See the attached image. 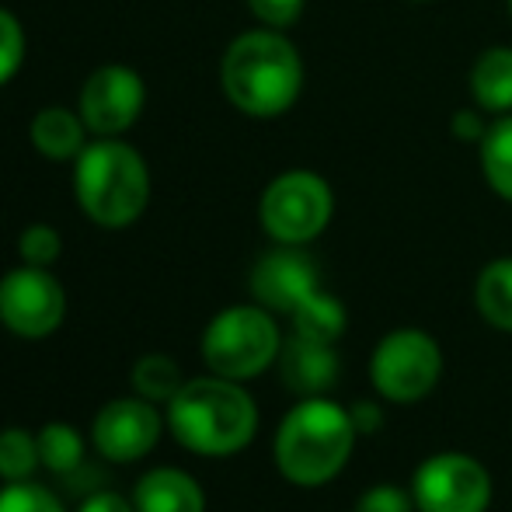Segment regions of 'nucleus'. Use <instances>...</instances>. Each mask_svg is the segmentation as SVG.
Listing matches in <instances>:
<instances>
[{
    "label": "nucleus",
    "mask_w": 512,
    "mask_h": 512,
    "mask_svg": "<svg viewBox=\"0 0 512 512\" xmlns=\"http://www.w3.org/2000/svg\"><path fill=\"white\" fill-rule=\"evenodd\" d=\"M223 95L251 119H276L290 112L304 88V60L279 28L237 35L220 60Z\"/></svg>",
    "instance_id": "1"
},
{
    "label": "nucleus",
    "mask_w": 512,
    "mask_h": 512,
    "mask_svg": "<svg viewBox=\"0 0 512 512\" xmlns=\"http://www.w3.org/2000/svg\"><path fill=\"white\" fill-rule=\"evenodd\" d=\"M164 422L185 450L199 457H230L251 446L258 432V405L241 380L192 377L164 405Z\"/></svg>",
    "instance_id": "2"
},
{
    "label": "nucleus",
    "mask_w": 512,
    "mask_h": 512,
    "mask_svg": "<svg viewBox=\"0 0 512 512\" xmlns=\"http://www.w3.org/2000/svg\"><path fill=\"white\" fill-rule=\"evenodd\" d=\"M356 439L359 432L352 411L317 394V398H300L283 415L276 443H272V457L286 481L300 488H317L345 471L352 450H356Z\"/></svg>",
    "instance_id": "3"
},
{
    "label": "nucleus",
    "mask_w": 512,
    "mask_h": 512,
    "mask_svg": "<svg viewBox=\"0 0 512 512\" xmlns=\"http://www.w3.org/2000/svg\"><path fill=\"white\" fill-rule=\"evenodd\" d=\"M74 196L84 216L98 227H129L150 203L147 161L119 136H98L74 161Z\"/></svg>",
    "instance_id": "4"
},
{
    "label": "nucleus",
    "mask_w": 512,
    "mask_h": 512,
    "mask_svg": "<svg viewBox=\"0 0 512 512\" xmlns=\"http://www.w3.org/2000/svg\"><path fill=\"white\" fill-rule=\"evenodd\" d=\"M283 331L262 304L223 307L203 331V359L209 373L227 380H251L279 363Z\"/></svg>",
    "instance_id": "5"
},
{
    "label": "nucleus",
    "mask_w": 512,
    "mask_h": 512,
    "mask_svg": "<svg viewBox=\"0 0 512 512\" xmlns=\"http://www.w3.org/2000/svg\"><path fill=\"white\" fill-rule=\"evenodd\" d=\"M331 213H335L331 185L307 168L276 175L258 199V220L276 244H310L324 234Z\"/></svg>",
    "instance_id": "6"
},
{
    "label": "nucleus",
    "mask_w": 512,
    "mask_h": 512,
    "mask_svg": "<svg viewBox=\"0 0 512 512\" xmlns=\"http://www.w3.org/2000/svg\"><path fill=\"white\" fill-rule=\"evenodd\" d=\"M443 377V349L422 328L387 331L370 356V380L377 394L394 405H415Z\"/></svg>",
    "instance_id": "7"
},
{
    "label": "nucleus",
    "mask_w": 512,
    "mask_h": 512,
    "mask_svg": "<svg viewBox=\"0 0 512 512\" xmlns=\"http://www.w3.org/2000/svg\"><path fill=\"white\" fill-rule=\"evenodd\" d=\"M411 499L418 512H488L492 474L471 453H432L411 474Z\"/></svg>",
    "instance_id": "8"
},
{
    "label": "nucleus",
    "mask_w": 512,
    "mask_h": 512,
    "mask_svg": "<svg viewBox=\"0 0 512 512\" xmlns=\"http://www.w3.org/2000/svg\"><path fill=\"white\" fill-rule=\"evenodd\" d=\"M67 317V293L60 279L39 265L4 272L0 279V324L18 338H46Z\"/></svg>",
    "instance_id": "9"
},
{
    "label": "nucleus",
    "mask_w": 512,
    "mask_h": 512,
    "mask_svg": "<svg viewBox=\"0 0 512 512\" xmlns=\"http://www.w3.org/2000/svg\"><path fill=\"white\" fill-rule=\"evenodd\" d=\"M143 105H147L143 77L133 67L105 63L84 81L77 112L95 136H122L126 129L136 126Z\"/></svg>",
    "instance_id": "10"
},
{
    "label": "nucleus",
    "mask_w": 512,
    "mask_h": 512,
    "mask_svg": "<svg viewBox=\"0 0 512 512\" xmlns=\"http://www.w3.org/2000/svg\"><path fill=\"white\" fill-rule=\"evenodd\" d=\"M164 418L154 401L129 394V398H115L98 408L95 422H91V446L112 464H133L143 460L157 446L164 429Z\"/></svg>",
    "instance_id": "11"
},
{
    "label": "nucleus",
    "mask_w": 512,
    "mask_h": 512,
    "mask_svg": "<svg viewBox=\"0 0 512 512\" xmlns=\"http://www.w3.org/2000/svg\"><path fill=\"white\" fill-rule=\"evenodd\" d=\"M314 290H321V272L304 244H279L251 269V297L272 314H293Z\"/></svg>",
    "instance_id": "12"
},
{
    "label": "nucleus",
    "mask_w": 512,
    "mask_h": 512,
    "mask_svg": "<svg viewBox=\"0 0 512 512\" xmlns=\"http://www.w3.org/2000/svg\"><path fill=\"white\" fill-rule=\"evenodd\" d=\"M338 352L331 342H314L304 335H290L279 352V377L283 387L297 398H317L328 394L338 380Z\"/></svg>",
    "instance_id": "13"
},
{
    "label": "nucleus",
    "mask_w": 512,
    "mask_h": 512,
    "mask_svg": "<svg viewBox=\"0 0 512 512\" xmlns=\"http://www.w3.org/2000/svg\"><path fill=\"white\" fill-rule=\"evenodd\" d=\"M136 512H206V492L189 471L150 467L133 488Z\"/></svg>",
    "instance_id": "14"
},
{
    "label": "nucleus",
    "mask_w": 512,
    "mask_h": 512,
    "mask_svg": "<svg viewBox=\"0 0 512 512\" xmlns=\"http://www.w3.org/2000/svg\"><path fill=\"white\" fill-rule=\"evenodd\" d=\"M88 133L91 129L84 126L81 112H74L67 105L39 108L32 119V129H28L32 147L49 161H77V154L88 147Z\"/></svg>",
    "instance_id": "15"
},
{
    "label": "nucleus",
    "mask_w": 512,
    "mask_h": 512,
    "mask_svg": "<svg viewBox=\"0 0 512 512\" xmlns=\"http://www.w3.org/2000/svg\"><path fill=\"white\" fill-rule=\"evenodd\" d=\"M471 98L481 112L509 115L512 112V49L492 46L471 67Z\"/></svg>",
    "instance_id": "16"
},
{
    "label": "nucleus",
    "mask_w": 512,
    "mask_h": 512,
    "mask_svg": "<svg viewBox=\"0 0 512 512\" xmlns=\"http://www.w3.org/2000/svg\"><path fill=\"white\" fill-rule=\"evenodd\" d=\"M474 307L495 331L512 335V255L492 258L478 272L474 283Z\"/></svg>",
    "instance_id": "17"
},
{
    "label": "nucleus",
    "mask_w": 512,
    "mask_h": 512,
    "mask_svg": "<svg viewBox=\"0 0 512 512\" xmlns=\"http://www.w3.org/2000/svg\"><path fill=\"white\" fill-rule=\"evenodd\" d=\"M293 335L314 338V342H331L338 345V338L349 328V314L338 297H331L328 290H314L310 297L290 314Z\"/></svg>",
    "instance_id": "18"
},
{
    "label": "nucleus",
    "mask_w": 512,
    "mask_h": 512,
    "mask_svg": "<svg viewBox=\"0 0 512 512\" xmlns=\"http://www.w3.org/2000/svg\"><path fill=\"white\" fill-rule=\"evenodd\" d=\"M481 154V175L492 185V192L499 199L512 203V112L499 115L492 126L485 129L478 143Z\"/></svg>",
    "instance_id": "19"
},
{
    "label": "nucleus",
    "mask_w": 512,
    "mask_h": 512,
    "mask_svg": "<svg viewBox=\"0 0 512 512\" xmlns=\"http://www.w3.org/2000/svg\"><path fill=\"white\" fill-rule=\"evenodd\" d=\"M129 380H133V391L140 398L154 401V405H168L185 384L182 366L171 356H164V352H147V356L136 359Z\"/></svg>",
    "instance_id": "20"
},
{
    "label": "nucleus",
    "mask_w": 512,
    "mask_h": 512,
    "mask_svg": "<svg viewBox=\"0 0 512 512\" xmlns=\"http://www.w3.org/2000/svg\"><path fill=\"white\" fill-rule=\"evenodd\" d=\"M39 460L46 471L70 474L84 460V436L70 422H46L39 432Z\"/></svg>",
    "instance_id": "21"
},
{
    "label": "nucleus",
    "mask_w": 512,
    "mask_h": 512,
    "mask_svg": "<svg viewBox=\"0 0 512 512\" xmlns=\"http://www.w3.org/2000/svg\"><path fill=\"white\" fill-rule=\"evenodd\" d=\"M42 467L39 436L21 425L0 429V481H28Z\"/></svg>",
    "instance_id": "22"
},
{
    "label": "nucleus",
    "mask_w": 512,
    "mask_h": 512,
    "mask_svg": "<svg viewBox=\"0 0 512 512\" xmlns=\"http://www.w3.org/2000/svg\"><path fill=\"white\" fill-rule=\"evenodd\" d=\"M18 255L25 265H39V269H49L56 258L63 255V237L53 223H28L18 234Z\"/></svg>",
    "instance_id": "23"
},
{
    "label": "nucleus",
    "mask_w": 512,
    "mask_h": 512,
    "mask_svg": "<svg viewBox=\"0 0 512 512\" xmlns=\"http://www.w3.org/2000/svg\"><path fill=\"white\" fill-rule=\"evenodd\" d=\"M0 512H67L49 488L28 481H4L0 488Z\"/></svg>",
    "instance_id": "24"
},
{
    "label": "nucleus",
    "mask_w": 512,
    "mask_h": 512,
    "mask_svg": "<svg viewBox=\"0 0 512 512\" xmlns=\"http://www.w3.org/2000/svg\"><path fill=\"white\" fill-rule=\"evenodd\" d=\"M25 63V28L7 7H0V88L11 81Z\"/></svg>",
    "instance_id": "25"
},
{
    "label": "nucleus",
    "mask_w": 512,
    "mask_h": 512,
    "mask_svg": "<svg viewBox=\"0 0 512 512\" xmlns=\"http://www.w3.org/2000/svg\"><path fill=\"white\" fill-rule=\"evenodd\" d=\"M356 512H415V499H411V488L380 481L359 495Z\"/></svg>",
    "instance_id": "26"
},
{
    "label": "nucleus",
    "mask_w": 512,
    "mask_h": 512,
    "mask_svg": "<svg viewBox=\"0 0 512 512\" xmlns=\"http://www.w3.org/2000/svg\"><path fill=\"white\" fill-rule=\"evenodd\" d=\"M304 4L307 0H248L251 14H255L265 28H279V32L290 28L293 21L304 14Z\"/></svg>",
    "instance_id": "27"
},
{
    "label": "nucleus",
    "mask_w": 512,
    "mask_h": 512,
    "mask_svg": "<svg viewBox=\"0 0 512 512\" xmlns=\"http://www.w3.org/2000/svg\"><path fill=\"white\" fill-rule=\"evenodd\" d=\"M349 411H352V422H356L359 436H373V432L384 429V411L373 405V401H356Z\"/></svg>",
    "instance_id": "28"
},
{
    "label": "nucleus",
    "mask_w": 512,
    "mask_h": 512,
    "mask_svg": "<svg viewBox=\"0 0 512 512\" xmlns=\"http://www.w3.org/2000/svg\"><path fill=\"white\" fill-rule=\"evenodd\" d=\"M77 512H136V506L119 492H95L77 506Z\"/></svg>",
    "instance_id": "29"
},
{
    "label": "nucleus",
    "mask_w": 512,
    "mask_h": 512,
    "mask_svg": "<svg viewBox=\"0 0 512 512\" xmlns=\"http://www.w3.org/2000/svg\"><path fill=\"white\" fill-rule=\"evenodd\" d=\"M485 122H481V115L478 112H457L453 115V133L460 136V140H478L481 143V136H485Z\"/></svg>",
    "instance_id": "30"
},
{
    "label": "nucleus",
    "mask_w": 512,
    "mask_h": 512,
    "mask_svg": "<svg viewBox=\"0 0 512 512\" xmlns=\"http://www.w3.org/2000/svg\"><path fill=\"white\" fill-rule=\"evenodd\" d=\"M509 14H512V0H509Z\"/></svg>",
    "instance_id": "31"
}]
</instances>
